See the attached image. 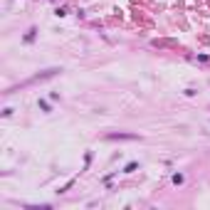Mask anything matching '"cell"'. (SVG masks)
I'll list each match as a JSON object with an SVG mask.
<instances>
[{
    "mask_svg": "<svg viewBox=\"0 0 210 210\" xmlns=\"http://www.w3.org/2000/svg\"><path fill=\"white\" fill-rule=\"evenodd\" d=\"M106 139H109V141H119V139H124V141H136L139 136H136V134H109Z\"/></svg>",
    "mask_w": 210,
    "mask_h": 210,
    "instance_id": "6da1fadb",
    "label": "cell"
},
{
    "mask_svg": "<svg viewBox=\"0 0 210 210\" xmlns=\"http://www.w3.org/2000/svg\"><path fill=\"white\" fill-rule=\"evenodd\" d=\"M136 168H139V163H136V161H131V163H129V166L124 168V173H134Z\"/></svg>",
    "mask_w": 210,
    "mask_h": 210,
    "instance_id": "7a4b0ae2",
    "label": "cell"
},
{
    "mask_svg": "<svg viewBox=\"0 0 210 210\" xmlns=\"http://www.w3.org/2000/svg\"><path fill=\"white\" fill-rule=\"evenodd\" d=\"M183 180H185V175H183V173H175L173 175V183H175V185H180Z\"/></svg>",
    "mask_w": 210,
    "mask_h": 210,
    "instance_id": "3957f363",
    "label": "cell"
},
{
    "mask_svg": "<svg viewBox=\"0 0 210 210\" xmlns=\"http://www.w3.org/2000/svg\"><path fill=\"white\" fill-rule=\"evenodd\" d=\"M35 32H37V30H30V32L25 35V42H32V40H35Z\"/></svg>",
    "mask_w": 210,
    "mask_h": 210,
    "instance_id": "277c9868",
    "label": "cell"
},
{
    "mask_svg": "<svg viewBox=\"0 0 210 210\" xmlns=\"http://www.w3.org/2000/svg\"><path fill=\"white\" fill-rule=\"evenodd\" d=\"M40 109H42V111H50V104H47L45 99H40Z\"/></svg>",
    "mask_w": 210,
    "mask_h": 210,
    "instance_id": "5b68a950",
    "label": "cell"
}]
</instances>
